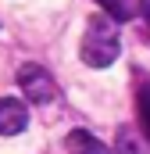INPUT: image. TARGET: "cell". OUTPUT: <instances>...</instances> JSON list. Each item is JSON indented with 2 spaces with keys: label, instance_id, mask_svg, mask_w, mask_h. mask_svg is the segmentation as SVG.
<instances>
[{
  "label": "cell",
  "instance_id": "cell-1",
  "mask_svg": "<svg viewBox=\"0 0 150 154\" xmlns=\"http://www.w3.org/2000/svg\"><path fill=\"white\" fill-rule=\"evenodd\" d=\"M118 29H114V18L111 14H93L86 22V32H82V61L89 68H107L114 57H118Z\"/></svg>",
  "mask_w": 150,
  "mask_h": 154
},
{
  "label": "cell",
  "instance_id": "cell-6",
  "mask_svg": "<svg viewBox=\"0 0 150 154\" xmlns=\"http://www.w3.org/2000/svg\"><path fill=\"white\" fill-rule=\"evenodd\" d=\"M97 4L111 14L114 22H129V18H132V4H129V0H97Z\"/></svg>",
  "mask_w": 150,
  "mask_h": 154
},
{
  "label": "cell",
  "instance_id": "cell-5",
  "mask_svg": "<svg viewBox=\"0 0 150 154\" xmlns=\"http://www.w3.org/2000/svg\"><path fill=\"white\" fill-rule=\"evenodd\" d=\"M114 154H143V143L136 140V133L129 125L118 129V143H114Z\"/></svg>",
  "mask_w": 150,
  "mask_h": 154
},
{
  "label": "cell",
  "instance_id": "cell-3",
  "mask_svg": "<svg viewBox=\"0 0 150 154\" xmlns=\"http://www.w3.org/2000/svg\"><path fill=\"white\" fill-rule=\"evenodd\" d=\"M29 125V108L18 97H0V136H18Z\"/></svg>",
  "mask_w": 150,
  "mask_h": 154
},
{
  "label": "cell",
  "instance_id": "cell-2",
  "mask_svg": "<svg viewBox=\"0 0 150 154\" xmlns=\"http://www.w3.org/2000/svg\"><path fill=\"white\" fill-rule=\"evenodd\" d=\"M18 86H22V93L32 100V104H54L57 100V82L50 79V72L36 65V61H29V65H22L18 68Z\"/></svg>",
  "mask_w": 150,
  "mask_h": 154
},
{
  "label": "cell",
  "instance_id": "cell-4",
  "mask_svg": "<svg viewBox=\"0 0 150 154\" xmlns=\"http://www.w3.org/2000/svg\"><path fill=\"white\" fill-rule=\"evenodd\" d=\"M64 147H68L72 154H111L107 147H104V140H97V136L86 133V129L68 133V136H64Z\"/></svg>",
  "mask_w": 150,
  "mask_h": 154
},
{
  "label": "cell",
  "instance_id": "cell-7",
  "mask_svg": "<svg viewBox=\"0 0 150 154\" xmlns=\"http://www.w3.org/2000/svg\"><path fill=\"white\" fill-rule=\"evenodd\" d=\"M136 108H140V125H143V133L150 136V82H143V86H140Z\"/></svg>",
  "mask_w": 150,
  "mask_h": 154
}]
</instances>
